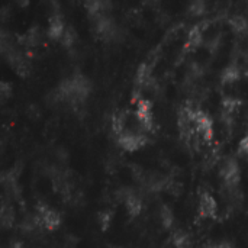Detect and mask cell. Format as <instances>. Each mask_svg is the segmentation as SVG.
<instances>
[{
  "label": "cell",
  "instance_id": "4fadbf2b",
  "mask_svg": "<svg viewBox=\"0 0 248 248\" xmlns=\"http://www.w3.org/2000/svg\"><path fill=\"white\" fill-rule=\"evenodd\" d=\"M240 77H241V70H240V67L237 64H230L228 67L224 68V71L221 74V80L225 84L235 83Z\"/></svg>",
  "mask_w": 248,
  "mask_h": 248
},
{
  "label": "cell",
  "instance_id": "8992f818",
  "mask_svg": "<svg viewBox=\"0 0 248 248\" xmlns=\"http://www.w3.org/2000/svg\"><path fill=\"white\" fill-rule=\"evenodd\" d=\"M137 105V118L140 124L147 129L151 131L154 128V119H153V105L147 99H141L135 103Z\"/></svg>",
  "mask_w": 248,
  "mask_h": 248
},
{
  "label": "cell",
  "instance_id": "2e32d148",
  "mask_svg": "<svg viewBox=\"0 0 248 248\" xmlns=\"http://www.w3.org/2000/svg\"><path fill=\"white\" fill-rule=\"evenodd\" d=\"M125 122H126V113L125 112H115L112 118V129L119 137L125 132Z\"/></svg>",
  "mask_w": 248,
  "mask_h": 248
},
{
  "label": "cell",
  "instance_id": "52a82bcc",
  "mask_svg": "<svg viewBox=\"0 0 248 248\" xmlns=\"http://www.w3.org/2000/svg\"><path fill=\"white\" fill-rule=\"evenodd\" d=\"M199 217L205 218V219H211L215 218L218 214V205L215 198L209 193V192H203L199 198Z\"/></svg>",
  "mask_w": 248,
  "mask_h": 248
},
{
  "label": "cell",
  "instance_id": "d4e9b609",
  "mask_svg": "<svg viewBox=\"0 0 248 248\" xmlns=\"http://www.w3.org/2000/svg\"><path fill=\"white\" fill-rule=\"evenodd\" d=\"M247 33H248V29H247Z\"/></svg>",
  "mask_w": 248,
  "mask_h": 248
},
{
  "label": "cell",
  "instance_id": "603a6c76",
  "mask_svg": "<svg viewBox=\"0 0 248 248\" xmlns=\"http://www.w3.org/2000/svg\"><path fill=\"white\" fill-rule=\"evenodd\" d=\"M206 248H234V246L231 243H218V244H214V246H209Z\"/></svg>",
  "mask_w": 248,
  "mask_h": 248
},
{
  "label": "cell",
  "instance_id": "7c38bea8",
  "mask_svg": "<svg viewBox=\"0 0 248 248\" xmlns=\"http://www.w3.org/2000/svg\"><path fill=\"white\" fill-rule=\"evenodd\" d=\"M151 81V65L148 62H142L135 74V84L142 87L147 86Z\"/></svg>",
  "mask_w": 248,
  "mask_h": 248
},
{
  "label": "cell",
  "instance_id": "9c48e42d",
  "mask_svg": "<svg viewBox=\"0 0 248 248\" xmlns=\"http://www.w3.org/2000/svg\"><path fill=\"white\" fill-rule=\"evenodd\" d=\"M65 25H64V20L61 17L60 13H54L51 17H49V25H48V35L52 38V39H61L64 32H65Z\"/></svg>",
  "mask_w": 248,
  "mask_h": 248
},
{
  "label": "cell",
  "instance_id": "8fae6325",
  "mask_svg": "<svg viewBox=\"0 0 248 248\" xmlns=\"http://www.w3.org/2000/svg\"><path fill=\"white\" fill-rule=\"evenodd\" d=\"M125 206H126V211L131 217H137L141 214L142 211V201L140 196L134 195V193H126L125 196Z\"/></svg>",
  "mask_w": 248,
  "mask_h": 248
},
{
  "label": "cell",
  "instance_id": "3957f363",
  "mask_svg": "<svg viewBox=\"0 0 248 248\" xmlns=\"http://www.w3.org/2000/svg\"><path fill=\"white\" fill-rule=\"evenodd\" d=\"M195 129L199 140L205 142H211L214 140V122L211 116L201 109H198L195 113Z\"/></svg>",
  "mask_w": 248,
  "mask_h": 248
},
{
  "label": "cell",
  "instance_id": "6da1fadb",
  "mask_svg": "<svg viewBox=\"0 0 248 248\" xmlns=\"http://www.w3.org/2000/svg\"><path fill=\"white\" fill-rule=\"evenodd\" d=\"M92 90V84L87 77H84L80 73H76L70 78L62 80V83L58 87V96L62 100L78 103L83 102Z\"/></svg>",
  "mask_w": 248,
  "mask_h": 248
},
{
  "label": "cell",
  "instance_id": "9a60e30c",
  "mask_svg": "<svg viewBox=\"0 0 248 248\" xmlns=\"http://www.w3.org/2000/svg\"><path fill=\"white\" fill-rule=\"evenodd\" d=\"M173 243L176 248H192L193 247V241L190 238V235L185 231H176L173 235Z\"/></svg>",
  "mask_w": 248,
  "mask_h": 248
},
{
  "label": "cell",
  "instance_id": "e0dca14e",
  "mask_svg": "<svg viewBox=\"0 0 248 248\" xmlns=\"http://www.w3.org/2000/svg\"><path fill=\"white\" fill-rule=\"evenodd\" d=\"M160 217H161V222L166 228H171L173 222H174V215L171 212V209L169 206H161L160 209Z\"/></svg>",
  "mask_w": 248,
  "mask_h": 248
},
{
  "label": "cell",
  "instance_id": "5b68a950",
  "mask_svg": "<svg viewBox=\"0 0 248 248\" xmlns=\"http://www.w3.org/2000/svg\"><path fill=\"white\" fill-rule=\"evenodd\" d=\"M118 144L125 151H137L147 144V137L140 132L125 131L118 137Z\"/></svg>",
  "mask_w": 248,
  "mask_h": 248
},
{
  "label": "cell",
  "instance_id": "ffe728a7",
  "mask_svg": "<svg viewBox=\"0 0 248 248\" xmlns=\"http://www.w3.org/2000/svg\"><path fill=\"white\" fill-rule=\"evenodd\" d=\"M112 221V212L110 211H102L99 214V224L102 230H108V227L110 225Z\"/></svg>",
  "mask_w": 248,
  "mask_h": 248
},
{
  "label": "cell",
  "instance_id": "5bb4252c",
  "mask_svg": "<svg viewBox=\"0 0 248 248\" xmlns=\"http://www.w3.org/2000/svg\"><path fill=\"white\" fill-rule=\"evenodd\" d=\"M241 106V100L232 96H228L222 100V110L225 116H232Z\"/></svg>",
  "mask_w": 248,
  "mask_h": 248
},
{
  "label": "cell",
  "instance_id": "44dd1931",
  "mask_svg": "<svg viewBox=\"0 0 248 248\" xmlns=\"http://www.w3.org/2000/svg\"><path fill=\"white\" fill-rule=\"evenodd\" d=\"M205 7H206V4H205V1H193L192 4H190V7H189V12L192 13V15H201V13H203L205 12Z\"/></svg>",
  "mask_w": 248,
  "mask_h": 248
},
{
  "label": "cell",
  "instance_id": "ba28073f",
  "mask_svg": "<svg viewBox=\"0 0 248 248\" xmlns=\"http://www.w3.org/2000/svg\"><path fill=\"white\" fill-rule=\"evenodd\" d=\"M94 19H96V32H97L100 36H103V38H106V39L115 36V33H116V26H115L113 20H112L106 13H105V15H100V16H96Z\"/></svg>",
  "mask_w": 248,
  "mask_h": 248
},
{
  "label": "cell",
  "instance_id": "cb8c5ba5",
  "mask_svg": "<svg viewBox=\"0 0 248 248\" xmlns=\"http://www.w3.org/2000/svg\"><path fill=\"white\" fill-rule=\"evenodd\" d=\"M246 76H247V77H248V68H247V70H246Z\"/></svg>",
  "mask_w": 248,
  "mask_h": 248
},
{
  "label": "cell",
  "instance_id": "7402d4cb",
  "mask_svg": "<svg viewBox=\"0 0 248 248\" xmlns=\"http://www.w3.org/2000/svg\"><path fill=\"white\" fill-rule=\"evenodd\" d=\"M238 154L240 155H248V135H246L240 144H238Z\"/></svg>",
  "mask_w": 248,
  "mask_h": 248
},
{
  "label": "cell",
  "instance_id": "7a4b0ae2",
  "mask_svg": "<svg viewBox=\"0 0 248 248\" xmlns=\"http://www.w3.org/2000/svg\"><path fill=\"white\" fill-rule=\"evenodd\" d=\"M35 224L44 230L54 231L61 224V217L57 211L46 205H38L36 206V215H35Z\"/></svg>",
  "mask_w": 248,
  "mask_h": 248
},
{
  "label": "cell",
  "instance_id": "ac0fdd59",
  "mask_svg": "<svg viewBox=\"0 0 248 248\" xmlns=\"http://www.w3.org/2000/svg\"><path fill=\"white\" fill-rule=\"evenodd\" d=\"M231 26L237 31V32H247L248 29V19H246L241 15H237L231 19Z\"/></svg>",
  "mask_w": 248,
  "mask_h": 248
},
{
  "label": "cell",
  "instance_id": "30bf717a",
  "mask_svg": "<svg viewBox=\"0 0 248 248\" xmlns=\"http://www.w3.org/2000/svg\"><path fill=\"white\" fill-rule=\"evenodd\" d=\"M202 38H203V25L198 23L187 33V39H186V44H185L186 51H192V49L198 48L202 44Z\"/></svg>",
  "mask_w": 248,
  "mask_h": 248
},
{
  "label": "cell",
  "instance_id": "d6986e66",
  "mask_svg": "<svg viewBox=\"0 0 248 248\" xmlns=\"http://www.w3.org/2000/svg\"><path fill=\"white\" fill-rule=\"evenodd\" d=\"M76 32H74V29L71 28V26H67L65 28V32H64V35H62V38L60 39V42L62 44V45H65V46H71L73 44H74V41H76Z\"/></svg>",
  "mask_w": 248,
  "mask_h": 248
},
{
  "label": "cell",
  "instance_id": "277c9868",
  "mask_svg": "<svg viewBox=\"0 0 248 248\" xmlns=\"http://www.w3.org/2000/svg\"><path fill=\"white\" fill-rule=\"evenodd\" d=\"M221 179L224 182V185L230 189H235L240 183L241 179V171H240V166L235 161V158H227L222 166H221Z\"/></svg>",
  "mask_w": 248,
  "mask_h": 248
}]
</instances>
